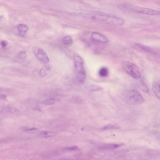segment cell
<instances>
[{
	"instance_id": "cell-1",
	"label": "cell",
	"mask_w": 160,
	"mask_h": 160,
	"mask_svg": "<svg viewBox=\"0 0 160 160\" xmlns=\"http://www.w3.org/2000/svg\"><path fill=\"white\" fill-rule=\"evenodd\" d=\"M86 17L91 19L115 25H123L124 21L115 16L102 14L94 13L86 15Z\"/></svg>"
},
{
	"instance_id": "cell-2",
	"label": "cell",
	"mask_w": 160,
	"mask_h": 160,
	"mask_svg": "<svg viewBox=\"0 0 160 160\" xmlns=\"http://www.w3.org/2000/svg\"><path fill=\"white\" fill-rule=\"evenodd\" d=\"M73 58L76 72V79L79 83H82L84 82L86 78L83 60L81 57L77 53H74Z\"/></svg>"
},
{
	"instance_id": "cell-3",
	"label": "cell",
	"mask_w": 160,
	"mask_h": 160,
	"mask_svg": "<svg viewBox=\"0 0 160 160\" xmlns=\"http://www.w3.org/2000/svg\"><path fill=\"white\" fill-rule=\"evenodd\" d=\"M121 9L124 11H130L132 12L151 15L160 16V12L148 8L133 6L124 4L119 6Z\"/></svg>"
},
{
	"instance_id": "cell-4",
	"label": "cell",
	"mask_w": 160,
	"mask_h": 160,
	"mask_svg": "<svg viewBox=\"0 0 160 160\" xmlns=\"http://www.w3.org/2000/svg\"><path fill=\"white\" fill-rule=\"evenodd\" d=\"M126 100L129 102L134 104H141L144 103L145 99L141 94L134 90H128L124 93Z\"/></svg>"
},
{
	"instance_id": "cell-5",
	"label": "cell",
	"mask_w": 160,
	"mask_h": 160,
	"mask_svg": "<svg viewBox=\"0 0 160 160\" xmlns=\"http://www.w3.org/2000/svg\"><path fill=\"white\" fill-rule=\"evenodd\" d=\"M122 67L124 70L133 78L137 79L140 77V68L135 64L129 61H124L122 63Z\"/></svg>"
},
{
	"instance_id": "cell-6",
	"label": "cell",
	"mask_w": 160,
	"mask_h": 160,
	"mask_svg": "<svg viewBox=\"0 0 160 160\" xmlns=\"http://www.w3.org/2000/svg\"><path fill=\"white\" fill-rule=\"evenodd\" d=\"M33 51L36 58L41 62L46 64L49 62V58L43 49L38 47H34Z\"/></svg>"
},
{
	"instance_id": "cell-7",
	"label": "cell",
	"mask_w": 160,
	"mask_h": 160,
	"mask_svg": "<svg viewBox=\"0 0 160 160\" xmlns=\"http://www.w3.org/2000/svg\"><path fill=\"white\" fill-rule=\"evenodd\" d=\"M91 37L94 40L103 43H107L108 41V40L106 38L96 32L92 33Z\"/></svg>"
},
{
	"instance_id": "cell-8",
	"label": "cell",
	"mask_w": 160,
	"mask_h": 160,
	"mask_svg": "<svg viewBox=\"0 0 160 160\" xmlns=\"http://www.w3.org/2000/svg\"><path fill=\"white\" fill-rule=\"evenodd\" d=\"M152 90L155 96L160 99V81H156L153 82Z\"/></svg>"
},
{
	"instance_id": "cell-9",
	"label": "cell",
	"mask_w": 160,
	"mask_h": 160,
	"mask_svg": "<svg viewBox=\"0 0 160 160\" xmlns=\"http://www.w3.org/2000/svg\"><path fill=\"white\" fill-rule=\"evenodd\" d=\"M17 29L19 34L21 36H24L28 30L27 26L23 24H20L17 27Z\"/></svg>"
},
{
	"instance_id": "cell-10",
	"label": "cell",
	"mask_w": 160,
	"mask_h": 160,
	"mask_svg": "<svg viewBox=\"0 0 160 160\" xmlns=\"http://www.w3.org/2000/svg\"><path fill=\"white\" fill-rule=\"evenodd\" d=\"M27 56L26 52L24 51H22L16 56L15 61L18 62L20 63L23 61Z\"/></svg>"
},
{
	"instance_id": "cell-11",
	"label": "cell",
	"mask_w": 160,
	"mask_h": 160,
	"mask_svg": "<svg viewBox=\"0 0 160 160\" xmlns=\"http://www.w3.org/2000/svg\"><path fill=\"white\" fill-rule=\"evenodd\" d=\"M56 133L53 132L43 131L40 132L38 136L44 138H51L55 135Z\"/></svg>"
},
{
	"instance_id": "cell-12",
	"label": "cell",
	"mask_w": 160,
	"mask_h": 160,
	"mask_svg": "<svg viewBox=\"0 0 160 160\" xmlns=\"http://www.w3.org/2000/svg\"><path fill=\"white\" fill-rule=\"evenodd\" d=\"M2 111L3 113L12 114L15 113L18 111L16 109L8 106L3 108Z\"/></svg>"
},
{
	"instance_id": "cell-13",
	"label": "cell",
	"mask_w": 160,
	"mask_h": 160,
	"mask_svg": "<svg viewBox=\"0 0 160 160\" xmlns=\"http://www.w3.org/2000/svg\"><path fill=\"white\" fill-rule=\"evenodd\" d=\"M51 68L48 66L43 67L39 71V75L42 77H44L47 75L50 72Z\"/></svg>"
},
{
	"instance_id": "cell-14",
	"label": "cell",
	"mask_w": 160,
	"mask_h": 160,
	"mask_svg": "<svg viewBox=\"0 0 160 160\" xmlns=\"http://www.w3.org/2000/svg\"><path fill=\"white\" fill-rule=\"evenodd\" d=\"M121 146V144H110L103 146L100 147V148L102 150H110L118 148Z\"/></svg>"
},
{
	"instance_id": "cell-15",
	"label": "cell",
	"mask_w": 160,
	"mask_h": 160,
	"mask_svg": "<svg viewBox=\"0 0 160 160\" xmlns=\"http://www.w3.org/2000/svg\"><path fill=\"white\" fill-rule=\"evenodd\" d=\"M59 101V100L55 98H50L46 99L42 102V103L44 105H51L55 104Z\"/></svg>"
},
{
	"instance_id": "cell-16",
	"label": "cell",
	"mask_w": 160,
	"mask_h": 160,
	"mask_svg": "<svg viewBox=\"0 0 160 160\" xmlns=\"http://www.w3.org/2000/svg\"><path fill=\"white\" fill-rule=\"evenodd\" d=\"M135 47L139 50L145 52H151L152 51L151 49L148 47L143 46L142 45L136 44H135Z\"/></svg>"
},
{
	"instance_id": "cell-17",
	"label": "cell",
	"mask_w": 160,
	"mask_h": 160,
	"mask_svg": "<svg viewBox=\"0 0 160 160\" xmlns=\"http://www.w3.org/2000/svg\"><path fill=\"white\" fill-rule=\"evenodd\" d=\"M108 69L106 68H102L100 69L99 71V75L102 77H105L108 75Z\"/></svg>"
},
{
	"instance_id": "cell-18",
	"label": "cell",
	"mask_w": 160,
	"mask_h": 160,
	"mask_svg": "<svg viewBox=\"0 0 160 160\" xmlns=\"http://www.w3.org/2000/svg\"><path fill=\"white\" fill-rule=\"evenodd\" d=\"M72 42V38L70 36H67L63 39L62 42L65 44L69 45L71 44Z\"/></svg>"
},
{
	"instance_id": "cell-19",
	"label": "cell",
	"mask_w": 160,
	"mask_h": 160,
	"mask_svg": "<svg viewBox=\"0 0 160 160\" xmlns=\"http://www.w3.org/2000/svg\"><path fill=\"white\" fill-rule=\"evenodd\" d=\"M119 128V127L116 124H110L104 127L103 129H118Z\"/></svg>"
},
{
	"instance_id": "cell-20",
	"label": "cell",
	"mask_w": 160,
	"mask_h": 160,
	"mask_svg": "<svg viewBox=\"0 0 160 160\" xmlns=\"http://www.w3.org/2000/svg\"><path fill=\"white\" fill-rule=\"evenodd\" d=\"M149 155L152 157L160 156V152H158L154 150L150 151L148 152Z\"/></svg>"
},
{
	"instance_id": "cell-21",
	"label": "cell",
	"mask_w": 160,
	"mask_h": 160,
	"mask_svg": "<svg viewBox=\"0 0 160 160\" xmlns=\"http://www.w3.org/2000/svg\"><path fill=\"white\" fill-rule=\"evenodd\" d=\"M71 101L72 102L76 103H83V101L79 98L77 97H73L71 99Z\"/></svg>"
},
{
	"instance_id": "cell-22",
	"label": "cell",
	"mask_w": 160,
	"mask_h": 160,
	"mask_svg": "<svg viewBox=\"0 0 160 160\" xmlns=\"http://www.w3.org/2000/svg\"><path fill=\"white\" fill-rule=\"evenodd\" d=\"M63 149L68 151H73L78 150V148L77 146H73L64 147L63 148Z\"/></svg>"
},
{
	"instance_id": "cell-23",
	"label": "cell",
	"mask_w": 160,
	"mask_h": 160,
	"mask_svg": "<svg viewBox=\"0 0 160 160\" xmlns=\"http://www.w3.org/2000/svg\"><path fill=\"white\" fill-rule=\"evenodd\" d=\"M90 89L93 91H97L101 90L102 88L98 86L93 85L90 86Z\"/></svg>"
},
{
	"instance_id": "cell-24",
	"label": "cell",
	"mask_w": 160,
	"mask_h": 160,
	"mask_svg": "<svg viewBox=\"0 0 160 160\" xmlns=\"http://www.w3.org/2000/svg\"><path fill=\"white\" fill-rule=\"evenodd\" d=\"M8 44V42L7 41L4 40L2 41L1 42V46L2 48H5Z\"/></svg>"
},
{
	"instance_id": "cell-25",
	"label": "cell",
	"mask_w": 160,
	"mask_h": 160,
	"mask_svg": "<svg viewBox=\"0 0 160 160\" xmlns=\"http://www.w3.org/2000/svg\"><path fill=\"white\" fill-rule=\"evenodd\" d=\"M12 140V139L11 138H7L1 140L0 142L1 143H7L10 142Z\"/></svg>"
},
{
	"instance_id": "cell-26",
	"label": "cell",
	"mask_w": 160,
	"mask_h": 160,
	"mask_svg": "<svg viewBox=\"0 0 160 160\" xmlns=\"http://www.w3.org/2000/svg\"><path fill=\"white\" fill-rule=\"evenodd\" d=\"M37 128H35V127H33V128H27L26 129V130L28 131H30L36 130H37Z\"/></svg>"
},
{
	"instance_id": "cell-27",
	"label": "cell",
	"mask_w": 160,
	"mask_h": 160,
	"mask_svg": "<svg viewBox=\"0 0 160 160\" xmlns=\"http://www.w3.org/2000/svg\"><path fill=\"white\" fill-rule=\"evenodd\" d=\"M0 98H2V99H4L6 98V96L5 95L2 94V95H1Z\"/></svg>"
}]
</instances>
